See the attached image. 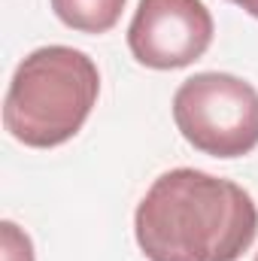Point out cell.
Wrapping results in <instances>:
<instances>
[{"label":"cell","mask_w":258,"mask_h":261,"mask_svg":"<svg viewBox=\"0 0 258 261\" xmlns=\"http://www.w3.org/2000/svg\"><path fill=\"white\" fill-rule=\"evenodd\" d=\"M255 234L252 195L194 167L161 173L134 213V237L149 261H237Z\"/></svg>","instance_id":"6da1fadb"},{"label":"cell","mask_w":258,"mask_h":261,"mask_svg":"<svg viewBox=\"0 0 258 261\" xmlns=\"http://www.w3.org/2000/svg\"><path fill=\"white\" fill-rule=\"evenodd\" d=\"M100 94L97 64L70 46H43L15 67L3 125L31 149H55L88 122Z\"/></svg>","instance_id":"7a4b0ae2"},{"label":"cell","mask_w":258,"mask_h":261,"mask_svg":"<svg viewBox=\"0 0 258 261\" xmlns=\"http://www.w3.org/2000/svg\"><path fill=\"white\" fill-rule=\"evenodd\" d=\"M186 143L213 158H243L258 146V91L231 73H194L173 94Z\"/></svg>","instance_id":"3957f363"},{"label":"cell","mask_w":258,"mask_h":261,"mask_svg":"<svg viewBox=\"0 0 258 261\" xmlns=\"http://www.w3.org/2000/svg\"><path fill=\"white\" fill-rule=\"evenodd\" d=\"M213 31L203 0H140L128 28V49L143 67L179 70L203 58Z\"/></svg>","instance_id":"277c9868"},{"label":"cell","mask_w":258,"mask_h":261,"mask_svg":"<svg viewBox=\"0 0 258 261\" xmlns=\"http://www.w3.org/2000/svg\"><path fill=\"white\" fill-rule=\"evenodd\" d=\"M128 0H52L58 21L79 34H107L122 18Z\"/></svg>","instance_id":"5b68a950"},{"label":"cell","mask_w":258,"mask_h":261,"mask_svg":"<svg viewBox=\"0 0 258 261\" xmlns=\"http://www.w3.org/2000/svg\"><path fill=\"white\" fill-rule=\"evenodd\" d=\"M0 237H3V243H0V249H3L0 255H3V261H34L31 237L21 234L18 225L3 222V225H0Z\"/></svg>","instance_id":"8992f818"},{"label":"cell","mask_w":258,"mask_h":261,"mask_svg":"<svg viewBox=\"0 0 258 261\" xmlns=\"http://www.w3.org/2000/svg\"><path fill=\"white\" fill-rule=\"evenodd\" d=\"M231 3H237L243 12H249L252 18H258V0H231Z\"/></svg>","instance_id":"52a82bcc"},{"label":"cell","mask_w":258,"mask_h":261,"mask_svg":"<svg viewBox=\"0 0 258 261\" xmlns=\"http://www.w3.org/2000/svg\"><path fill=\"white\" fill-rule=\"evenodd\" d=\"M255 261H258V252H255Z\"/></svg>","instance_id":"ba28073f"}]
</instances>
